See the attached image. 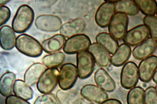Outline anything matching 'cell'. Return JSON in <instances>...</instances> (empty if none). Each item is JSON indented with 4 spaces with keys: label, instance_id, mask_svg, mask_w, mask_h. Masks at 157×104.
I'll return each mask as SVG.
<instances>
[{
    "label": "cell",
    "instance_id": "f546056e",
    "mask_svg": "<svg viewBox=\"0 0 157 104\" xmlns=\"http://www.w3.org/2000/svg\"><path fill=\"white\" fill-rule=\"evenodd\" d=\"M143 22L148 28L151 38L157 39V17L155 16H146Z\"/></svg>",
    "mask_w": 157,
    "mask_h": 104
},
{
    "label": "cell",
    "instance_id": "8fae6325",
    "mask_svg": "<svg viewBox=\"0 0 157 104\" xmlns=\"http://www.w3.org/2000/svg\"><path fill=\"white\" fill-rule=\"evenodd\" d=\"M149 35V29L146 26L140 25L127 32L123 40L125 43L130 46L134 47L144 42Z\"/></svg>",
    "mask_w": 157,
    "mask_h": 104
},
{
    "label": "cell",
    "instance_id": "484cf974",
    "mask_svg": "<svg viewBox=\"0 0 157 104\" xmlns=\"http://www.w3.org/2000/svg\"><path fill=\"white\" fill-rule=\"evenodd\" d=\"M116 12L134 16L139 13L140 10L136 3L132 0L118 1L115 3Z\"/></svg>",
    "mask_w": 157,
    "mask_h": 104
},
{
    "label": "cell",
    "instance_id": "d6a6232c",
    "mask_svg": "<svg viewBox=\"0 0 157 104\" xmlns=\"http://www.w3.org/2000/svg\"><path fill=\"white\" fill-rule=\"evenodd\" d=\"M0 25L1 26L6 24L10 19L11 16L10 10L8 7L2 6L0 8Z\"/></svg>",
    "mask_w": 157,
    "mask_h": 104
},
{
    "label": "cell",
    "instance_id": "4316f807",
    "mask_svg": "<svg viewBox=\"0 0 157 104\" xmlns=\"http://www.w3.org/2000/svg\"><path fill=\"white\" fill-rule=\"evenodd\" d=\"M65 59V54L62 52L58 51L44 56L42 59V62L48 68H57L63 64Z\"/></svg>",
    "mask_w": 157,
    "mask_h": 104
},
{
    "label": "cell",
    "instance_id": "3957f363",
    "mask_svg": "<svg viewBox=\"0 0 157 104\" xmlns=\"http://www.w3.org/2000/svg\"><path fill=\"white\" fill-rule=\"evenodd\" d=\"M129 18L125 14L117 12L112 18L108 26L109 34L116 40L121 41L128 31Z\"/></svg>",
    "mask_w": 157,
    "mask_h": 104
},
{
    "label": "cell",
    "instance_id": "7a4b0ae2",
    "mask_svg": "<svg viewBox=\"0 0 157 104\" xmlns=\"http://www.w3.org/2000/svg\"><path fill=\"white\" fill-rule=\"evenodd\" d=\"M16 47L20 53L29 57H38L43 54V49L40 43L27 34H22L17 37Z\"/></svg>",
    "mask_w": 157,
    "mask_h": 104
},
{
    "label": "cell",
    "instance_id": "44dd1931",
    "mask_svg": "<svg viewBox=\"0 0 157 104\" xmlns=\"http://www.w3.org/2000/svg\"><path fill=\"white\" fill-rule=\"evenodd\" d=\"M132 49L126 43L120 45L115 53L111 57L110 62L115 67H121L126 64L130 57Z\"/></svg>",
    "mask_w": 157,
    "mask_h": 104
},
{
    "label": "cell",
    "instance_id": "ba28073f",
    "mask_svg": "<svg viewBox=\"0 0 157 104\" xmlns=\"http://www.w3.org/2000/svg\"><path fill=\"white\" fill-rule=\"evenodd\" d=\"M139 79L138 67L132 61L127 62L122 69L121 83L122 87L126 90L135 87Z\"/></svg>",
    "mask_w": 157,
    "mask_h": 104
},
{
    "label": "cell",
    "instance_id": "7c38bea8",
    "mask_svg": "<svg viewBox=\"0 0 157 104\" xmlns=\"http://www.w3.org/2000/svg\"><path fill=\"white\" fill-rule=\"evenodd\" d=\"M157 69V57L155 55L143 59L140 63L138 70L139 79L142 82L147 83L152 79Z\"/></svg>",
    "mask_w": 157,
    "mask_h": 104
},
{
    "label": "cell",
    "instance_id": "9c48e42d",
    "mask_svg": "<svg viewBox=\"0 0 157 104\" xmlns=\"http://www.w3.org/2000/svg\"><path fill=\"white\" fill-rule=\"evenodd\" d=\"M35 25L39 30L47 32L58 31L62 25L59 16L52 14L41 15L36 18Z\"/></svg>",
    "mask_w": 157,
    "mask_h": 104
},
{
    "label": "cell",
    "instance_id": "6da1fadb",
    "mask_svg": "<svg viewBox=\"0 0 157 104\" xmlns=\"http://www.w3.org/2000/svg\"><path fill=\"white\" fill-rule=\"evenodd\" d=\"M34 18V12L32 7L26 5L20 6L12 21L13 30L18 34L25 33L31 27Z\"/></svg>",
    "mask_w": 157,
    "mask_h": 104
},
{
    "label": "cell",
    "instance_id": "2e32d148",
    "mask_svg": "<svg viewBox=\"0 0 157 104\" xmlns=\"http://www.w3.org/2000/svg\"><path fill=\"white\" fill-rule=\"evenodd\" d=\"M93 56L96 64L101 68H106L110 64V53L104 47L97 43L91 44L88 50Z\"/></svg>",
    "mask_w": 157,
    "mask_h": 104
},
{
    "label": "cell",
    "instance_id": "4dcf8cb0",
    "mask_svg": "<svg viewBox=\"0 0 157 104\" xmlns=\"http://www.w3.org/2000/svg\"><path fill=\"white\" fill-rule=\"evenodd\" d=\"M59 102L54 94H44L38 96L33 104H59Z\"/></svg>",
    "mask_w": 157,
    "mask_h": 104
},
{
    "label": "cell",
    "instance_id": "d4e9b609",
    "mask_svg": "<svg viewBox=\"0 0 157 104\" xmlns=\"http://www.w3.org/2000/svg\"><path fill=\"white\" fill-rule=\"evenodd\" d=\"M13 91L15 95L27 101L32 99L34 94L30 86L25 81L20 79L15 82Z\"/></svg>",
    "mask_w": 157,
    "mask_h": 104
},
{
    "label": "cell",
    "instance_id": "603a6c76",
    "mask_svg": "<svg viewBox=\"0 0 157 104\" xmlns=\"http://www.w3.org/2000/svg\"><path fill=\"white\" fill-rule=\"evenodd\" d=\"M97 43L100 44L108 51L113 54L119 47V43L110 34L106 32L99 33L96 37Z\"/></svg>",
    "mask_w": 157,
    "mask_h": 104
},
{
    "label": "cell",
    "instance_id": "52a82bcc",
    "mask_svg": "<svg viewBox=\"0 0 157 104\" xmlns=\"http://www.w3.org/2000/svg\"><path fill=\"white\" fill-rule=\"evenodd\" d=\"M78 77L75 65L71 63L63 64L60 69L58 81L59 87L63 90H70L75 84Z\"/></svg>",
    "mask_w": 157,
    "mask_h": 104
},
{
    "label": "cell",
    "instance_id": "cb8c5ba5",
    "mask_svg": "<svg viewBox=\"0 0 157 104\" xmlns=\"http://www.w3.org/2000/svg\"><path fill=\"white\" fill-rule=\"evenodd\" d=\"M16 80V75L13 72H7L3 74L0 80V92L2 96L7 97L12 95Z\"/></svg>",
    "mask_w": 157,
    "mask_h": 104
},
{
    "label": "cell",
    "instance_id": "d6986e66",
    "mask_svg": "<svg viewBox=\"0 0 157 104\" xmlns=\"http://www.w3.org/2000/svg\"><path fill=\"white\" fill-rule=\"evenodd\" d=\"M65 37L61 34H57L44 40L42 43L43 50L48 54L58 52L64 47L66 42Z\"/></svg>",
    "mask_w": 157,
    "mask_h": 104
},
{
    "label": "cell",
    "instance_id": "ac0fdd59",
    "mask_svg": "<svg viewBox=\"0 0 157 104\" xmlns=\"http://www.w3.org/2000/svg\"><path fill=\"white\" fill-rule=\"evenodd\" d=\"M46 69L45 66L40 63L33 64L26 71L24 76V81L30 86H34L38 83Z\"/></svg>",
    "mask_w": 157,
    "mask_h": 104
},
{
    "label": "cell",
    "instance_id": "5b68a950",
    "mask_svg": "<svg viewBox=\"0 0 157 104\" xmlns=\"http://www.w3.org/2000/svg\"><path fill=\"white\" fill-rule=\"evenodd\" d=\"M76 59L78 77L81 79L87 78L94 70L95 62L94 58L86 50L77 54Z\"/></svg>",
    "mask_w": 157,
    "mask_h": 104
},
{
    "label": "cell",
    "instance_id": "d590c367",
    "mask_svg": "<svg viewBox=\"0 0 157 104\" xmlns=\"http://www.w3.org/2000/svg\"><path fill=\"white\" fill-rule=\"evenodd\" d=\"M152 80L154 82L157 84V69L155 71L152 77Z\"/></svg>",
    "mask_w": 157,
    "mask_h": 104
},
{
    "label": "cell",
    "instance_id": "83f0119b",
    "mask_svg": "<svg viewBox=\"0 0 157 104\" xmlns=\"http://www.w3.org/2000/svg\"><path fill=\"white\" fill-rule=\"evenodd\" d=\"M138 9L141 12L146 16H155L157 10V3L155 0H136Z\"/></svg>",
    "mask_w": 157,
    "mask_h": 104
},
{
    "label": "cell",
    "instance_id": "8d00e7d4",
    "mask_svg": "<svg viewBox=\"0 0 157 104\" xmlns=\"http://www.w3.org/2000/svg\"><path fill=\"white\" fill-rule=\"evenodd\" d=\"M10 1H1V6H4V5L8 3Z\"/></svg>",
    "mask_w": 157,
    "mask_h": 104
},
{
    "label": "cell",
    "instance_id": "4fadbf2b",
    "mask_svg": "<svg viewBox=\"0 0 157 104\" xmlns=\"http://www.w3.org/2000/svg\"><path fill=\"white\" fill-rule=\"evenodd\" d=\"M80 94L82 97L86 99L97 104L102 103L108 98V95L105 91L94 85H85L81 89Z\"/></svg>",
    "mask_w": 157,
    "mask_h": 104
},
{
    "label": "cell",
    "instance_id": "f1b7e54d",
    "mask_svg": "<svg viewBox=\"0 0 157 104\" xmlns=\"http://www.w3.org/2000/svg\"><path fill=\"white\" fill-rule=\"evenodd\" d=\"M144 94V89L140 87L130 89L127 95L128 104H145Z\"/></svg>",
    "mask_w": 157,
    "mask_h": 104
},
{
    "label": "cell",
    "instance_id": "836d02e7",
    "mask_svg": "<svg viewBox=\"0 0 157 104\" xmlns=\"http://www.w3.org/2000/svg\"><path fill=\"white\" fill-rule=\"evenodd\" d=\"M5 103V104H31L26 100L13 95L7 96Z\"/></svg>",
    "mask_w": 157,
    "mask_h": 104
},
{
    "label": "cell",
    "instance_id": "e0dca14e",
    "mask_svg": "<svg viewBox=\"0 0 157 104\" xmlns=\"http://www.w3.org/2000/svg\"><path fill=\"white\" fill-rule=\"evenodd\" d=\"M94 79L97 86L106 92H114L116 88V84L106 71L102 68L96 70Z\"/></svg>",
    "mask_w": 157,
    "mask_h": 104
},
{
    "label": "cell",
    "instance_id": "9a60e30c",
    "mask_svg": "<svg viewBox=\"0 0 157 104\" xmlns=\"http://www.w3.org/2000/svg\"><path fill=\"white\" fill-rule=\"evenodd\" d=\"M85 21L81 18H77L63 24L59 29L60 34L69 38L73 36L80 34L85 28Z\"/></svg>",
    "mask_w": 157,
    "mask_h": 104
},
{
    "label": "cell",
    "instance_id": "30bf717a",
    "mask_svg": "<svg viewBox=\"0 0 157 104\" xmlns=\"http://www.w3.org/2000/svg\"><path fill=\"white\" fill-rule=\"evenodd\" d=\"M116 12L115 3L107 1L101 5L95 15L96 23L99 27L105 28L109 26Z\"/></svg>",
    "mask_w": 157,
    "mask_h": 104
},
{
    "label": "cell",
    "instance_id": "7402d4cb",
    "mask_svg": "<svg viewBox=\"0 0 157 104\" xmlns=\"http://www.w3.org/2000/svg\"><path fill=\"white\" fill-rule=\"evenodd\" d=\"M56 96L61 104H82L83 99L81 94L73 90H64L59 89Z\"/></svg>",
    "mask_w": 157,
    "mask_h": 104
},
{
    "label": "cell",
    "instance_id": "8992f818",
    "mask_svg": "<svg viewBox=\"0 0 157 104\" xmlns=\"http://www.w3.org/2000/svg\"><path fill=\"white\" fill-rule=\"evenodd\" d=\"M91 44V40L87 36L80 34L70 37L66 40L63 50L67 54H77L88 50Z\"/></svg>",
    "mask_w": 157,
    "mask_h": 104
},
{
    "label": "cell",
    "instance_id": "f35d334b",
    "mask_svg": "<svg viewBox=\"0 0 157 104\" xmlns=\"http://www.w3.org/2000/svg\"><path fill=\"white\" fill-rule=\"evenodd\" d=\"M156 44H157V40H156Z\"/></svg>",
    "mask_w": 157,
    "mask_h": 104
},
{
    "label": "cell",
    "instance_id": "ab89813d",
    "mask_svg": "<svg viewBox=\"0 0 157 104\" xmlns=\"http://www.w3.org/2000/svg\"><path fill=\"white\" fill-rule=\"evenodd\" d=\"M156 15H157V12H156Z\"/></svg>",
    "mask_w": 157,
    "mask_h": 104
},
{
    "label": "cell",
    "instance_id": "1f68e13d",
    "mask_svg": "<svg viewBox=\"0 0 157 104\" xmlns=\"http://www.w3.org/2000/svg\"><path fill=\"white\" fill-rule=\"evenodd\" d=\"M145 104H157V92L153 86L148 87L144 91Z\"/></svg>",
    "mask_w": 157,
    "mask_h": 104
},
{
    "label": "cell",
    "instance_id": "5bb4252c",
    "mask_svg": "<svg viewBox=\"0 0 157 104\" xmlns=\"http://www.w3.org/2000/svg\"><path fill=\"white\" fill-rule=\"evenodd\" d=\"M156 48V40L151 37L148 38L134 48L133 57L136 60H143L152 55Z\"/></svg>",
    "mask_w": 157,
    "mask_h": 104
},
{
    "label": "cell",
    "instance_id": "e575fe53",
    "mask_svg": "<svg viewBox=\"0 0 157 104\" xmlns=\"http://www.w3.org/2000/svg\"><path fill=\"white\" fill-rule=\"evenodd\" d=\"M100 104H122L119 100L115 99H109Z\"/></svg>",
    "mask_w": 157,
    "mask_h": 104
},
{
    "label": "cell",
    "instance_id": "74e56055",
    "mask_svg": "<svg viewBox=\"0 0 157 104\" xmlns=\"http://www.w3.org/2000/svg\"><path fill=\"white\" fill-rule=\"evenodd\" d=\"M155 88L157 92V84L156 85V86H155Z\"/></svg>",
    "mask_w": 157,
    "mask_h": 104
},
{
    "label": "cell",
    "instance_id": "ffe728a7",
    "mask_svg": "<svg viewBox=\"0 0 157 104\" xmlns=\"http://www.w3.org/2000/svg\"><path fill=\"white\" fill-rule=\"evenodd\" d=\"M1 46L6 50H10L16 46V36L12 28L10 26L5 25L0 29Z\"/></svg>",
    "mask_w": 157,
    "mask_h": 104
},
{
    "label": "cell",
    "instance_id": "60d3db41",
    "mask_svg": "<svg viewBox=\"0 0 157 104\" xmlns=\"http://www.w3.org/2000/svg\"><path fill=\"white\" fill-rule=\"evenodd\" d=\"M90 104H94V103H90Z\"/></svg>",
    "mask_w": 157,
    "mask_h": 104
},
{
    "label": "cell",
    "instance_id": "277c9868",
    "mask_svg": "<svg viewBox=\"0 0 157 104\" xmlns=\"http://www.w3.org/2000/svg\"><path fill=\"white\" fill-rule=\"evenodd\" d=\"M59 74L57 68L46 69L37 83V88L39 92L44 94L53 92L58 83Z\"/></svg>",
    "mask_w": 157,
    "mask_h": 104
}]
</instances>
